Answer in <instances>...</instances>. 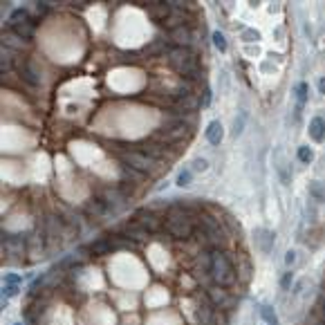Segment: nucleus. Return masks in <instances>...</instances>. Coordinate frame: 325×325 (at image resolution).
<instances>
[{"mask_svg": "<svg viewBox=\"0 0 325 325\" xmlns=\"http://www.w3.org/2000/svg\"><path fill=\"white\" fill-rule=\"evenodd\" d=\"M209 280L211 285H220V287L229 289L238 283V267L231 262L224 249H211V267H209Z\"/></svg>", "mask_w": 325, "mask_h": 325, "instance_id": "1", "label": "nucleus"}, {"mask_svg": "<svg viewBox=\"0 0 325 325\" xmlns=\"http://www.w3.org/2000/svg\"><path fill=\"white\" fill-rule=\"evenodd\" d=\"M119 162H121V166L130 168V171L139 173V175H157L159 171L168 168L166 164L153 159L144 150H119Z\"/></svg>", "mask_w": 325, "mask_h": 325, "instance_id": "2", "label": "nucleus"}, {"mask_svg": "<svg viewBox=\"0 0 325 325\" xmlns=\"http://www.w3.org/2000/svg\"><path fill=\"white\" fill-rule=\"evenodd\" d=\"M166 61L182 79H186L189 74H193L195 70L202 68L200 54L195 50H191V47H171L166 54Z\"/></svg>", "mask_w": 325, "mask_h": 325, "instance_id": "3", "label": "nucleus"}, {"mask_svg": "<svg viewBox=\"0 0 325 325\" xmlns=\"http://www.w3.org/2000/svg\"><path fill=\"white\" fill-rule=\"evenodd\" d=\"M164 231L175 240H191L198 231V220L177 211H164Z\"/></svg>", "mask_w": 325, "mask_h": 325, "instance_id": "4", "label": "nucleus"}, {"mask_svg": "<svg viewBox=\"0 0 325 325\" xmlns=\"http://www.w3.org/2000/svg\"><path fill=\"white\" fill-rule=\"evenodd\" d=\"M204 296H207V301L211 303L216 310L224 312V314L238 305V296H233L229 289L220 287V285H209V287L204 289Z\"/></svg>", "mask_w": 325, "mask_h": 325, "instance_id": "5", "label": "nucleus"}, {"mask_svg": "<svg viewBox=\"0 0 325 325\" xmlns=\"http://www.w3.org/2000/svg\"><path fill=\"white\" fill-rule=\"evenodd\" d=\"M132 220L139 222V224L144 226L146 231H150V233L164 231V213L159 216V213H157V211H153L150 207H146V209H137V211L132 213Z\"/></svg>", "mask_w": 325, "mask_h": 325, "instance_id": "6", "label": "nucleus"}, {"mask_svg": "<svg viewBox=\"0 0 325 325\" xmlns=\"http://www.w3.org/2000/svg\"><path fill=\"white\" fill-rule=\"evenodd\" d=\"M2 253L7 258H18L27 253V238L23 235H11V233H2Z\"/></svg>", "mask_w": 325, "mask_h": 325, "instance_id": "7", "label": "nucleus"}, {"mask_svg": "<svg viewBox=\"0 0 325 325\" xmlns=\"http://www.w3.org/2000/svg\"><path fill=\"white\" fill-rule=\"evenodd\" d=\"M117 233L123 235L126 240H135V242H146V240H150V235H153L150 231H146L144 226L135 220H128L126 224H121L117 229Z\"/></svg>", "mask_w": 325, "mask_h": 325, "instance_id": "8", "label": "nucleus"}, {"mask_svg": "<svg viewBox=\"0 0 325 325\" xmlns=\"http://www.w3.org/2000/svg\"><path fill=\"white\" fill-rule=\"evenodd\" d=\"M99 200H104L106 204H108L110 209H117V207H121V204H126L128 202V195L123 193L119 186H108V189H101L99 191V195H97Z\"/></svg>", "mask_w": 325, "mask_h": 325, "instance_id": "9", "label": "nucleus"}, {"mask_svg": "<svg viewBox=\"0 0 325 325\" xmlns=\"http://www.w3.org/2000/svg\"><path fill=\"white\" fill-rule=\"evenodd\" d=\"M18 74H20V79H23L25 83H29L32 88L41 86V70H38L29 59H23L18 63Z\"/></svg>", "mask_w": 325, "mask_h": 325, "instance_id": "10", "label": "nucleus"}, {"mask_svg": "<svg viewBox=\"0 0 325 325\" xmlns=\"http://www.w3.org/2000/svg\"><path fill=\"white\" fill-rule=\"evenodd\" d=\"M168 43H173V47H191L195 43V34L184 25L168 32Z\"/></svg>", "mask_w": 325, "mask_h": 325, "instance_id": "11", "label": "nucleus"}, {"mask_svg": "<svg viewBox=\"0 0 325 325\" xmlns=\"http://www.w3.org/2000/svg\"><path fill=\"white\" fill-rule=\"evenodd\" d=\"M146 155H150L153 159H157V162H162V164H171L173 159L177 157V150H168L166 146H162V144H148L146 146V150H144Z\"/></svg>", "mask_w": 325, "mask_h": 325, "instance_id": "12", "label": "nucleus"}, {"mask_svg": "<svg viewBox=\"0 0 325 325\" xmlns=\"http://www.w3.org/2000/svg\"><path fill=\"white\" fill-rule=\"evenodd\" d=\"M148 16L155 20V23H162L164 25V20L171 16V11H173V7H171V2H148Z\"/></svg>", "mask_w": 325, "mask_h": 325, "instance_id": "13", "label": "nucleus"}, {"mask_svg": "<svg viewBox=\"0 0 325 325\" xmlns=\"http://www.w3.org/2000/svg\"><path fill=\"white\" fill-rule=\"evenodd\" d=\"M110 211H112V209H110L108 204H106L104 200H99V198H95L92 202L86 204V216L88 217H95V220H99V217H106Z\"/></svg>", "mask_w": 325, "mask_h": 325, "instance_id": "14", "label": "nucleus"}, {"mask_svg": "<svg viewBox=\"0 0 325 325\" xmlns=\"http://www.w3.org/2000/svg\"><path fill=\"white\" fill-rule=\"evenodd\" d=\"M29 45V41H25V38H20L16 32H2V47H7V50H25V47Z\"/></svg>", "mask_w": 325, "mask_h": 325, "instance_id": "15", "label": "nucleus"}, {"mask_svg": "<svg viewBox=\"0 0 325 325\" xmlns=\"http://www.w3.org/2000/svg\"><path fill=\"white\" fill-rule=\"evenodd\" d=\"M36 18H29L25 20V23H18L16 27H11V32H16L20 38H25V41H32L34 34H36Z\"/></svg>", "mask_w": 325, "mask_h": 325, "instance_id": "16", "label": "nucleus"}, {"mask_svg": "<svg viewBox=\"0 0 325 325\" xmlns=\"http://www.w3.org/2000/svg\"><path fill=\"white\" fill-rule=\"evenodd\" d=\"M112 249H117V247H114V240H110V238H99V240H95V242L88 247V251L95 253V256H106V253H110Z\"/></svg>", "mask_w": 325, "mask_h": 325, "instance_id": "17", "label": "nucleus"}, {"mask_svg": "<svg viewBox=\"0 0 325 325\" xmlns=\"http://www.w3.org/2000/svg\"><path fill=\"white\" fill-rule=\"evenodd\" d=\"M204 135H207V139H209V144L211 146H220V141H222V123L220 121H211L207 126V132H204Z\"/></svg>", "mask_w": 325, "mask_h": 325, "instance_id": "18", "label": "nucleus"}, {"mask_svg": "<svg viewBox=\"0 0 325 325\" xmlns=\"http://www.w3.org/2000/svg\"><path fill=\"white\" fill-rule=\"evenodd\" d=\"M310 137L314 141H319V144L325 139V121L321 117L312 119V123H310Z\"/></svg>", "mask_w": 325, "mask_h": 325, "instance_id": "19", "label": "nucleus"}, {"mask_svg": "<svg viewBox=\"0 0 325 325\" xmlns=\"http://www.w3.org/2000/svg\"><path fill=\"white\" fill-rule=\"evenodd\" d=\"M168 41L166 38H155L153 43H148V47H146V52H148L150 56H159V54H168Z\"/></svg>", "mask_w": 325, "mask_h": 325, "instance_id": "20", "label": "nucleus"}, {"mask_svg": "<svg viewBox=\"0 0 325 325\" xmlns=\"http://www.w3.org/2000/svg\"><path fill=\"white\" fill-rule=\"evenodd\" d=\"M260 316L267 325H278V316H276V312L271 305H260Z\"/></svg>", "mask_w": 325, "mask_h": 325, "instance_id": "21", "label": "nucleus"}, {"mask_svg": "<svg viewBox=\"0 0 325 325\" xmlns=\"http://www.w3.org/2000/svg\"><path fill=\"white\" fill-rule=\"evenodd\" d=\"M238 278L244 285L249 283V278H251V262L249 260H242V265H238Z\"/></svg>", "mask_w": 325, "mask_h": 325, "instance_id": "22", "label": "nucleus"}, {"mask_svg": "<svg viewBox=\"0 0 325 325\" xmlns=\"http://www.w3.org/2000/svg\"><path fill=\"white\" fill-rule=\"evenodd\" d=\"M310 195L316 200V202H325V189L321 182H312L310 184Z\"/></svg>", "mask_w": 325, "mask_h": 325, "instance_id": "23", "label": "nucleus"}, {"mask_svg": "<svg viewBox=\"0 0 325 325\" xmlns=\"http://www.w3.org/2000/svg\"><path fill=\"white\" fill-rule=\"evenodd\" d=\"M29 18H32V16H29V11L25 9V7H20V9H16L14 14H11L9 25H11V27H16V25H18V20H23V23H25V20H29Z\"/></svg>", "mask_w": 325, "mask_h": 325, "instance_id": "24", "label": "nucleus"}, {"mask_svg": "<svg viewBox=\"0 0 325 325\" xmlns=\"http://www.w3.org/2000/svg\"><path fill=\"white\" fill-rule=\"evenodd\" d=\"M211 38H213V45H216L217 50H220V52H226V38H224V34L213 32Z\"/></svg>", "mask_w": 325, "mask_h": 325, "instance_id": "25", "label": "nucleus"}, {"mask_svg": "<svg viewBox=\"0 0 325 325\" xmlns=\"http://www.w3.org/2000/svg\"><path fill=\"white\" fill-rule=\"evenodd\" d=\"M298 159H301L303 164H310L312 159H314V153H312L307 146H301V148H298Z\"/></svg>", "mask_w": 325, "mask_h": 325, "instance_id": "26", "label": "nucleus"}, {"mask_svg": "<svg viewBox=\"0 0 325 325\" xmlns=\"http://www.w3.org/2000/svg\"><path fill=\"white\" fill-rule=\"evenodd\" d=\"M296 97H298V104H305L307 101V83H298V88H296Z\"/></svg>", "mask_w": 325, "mask_h": 325, "instance_id": "27", "label": "nucleus"}, {"mask_svg": "<svg viewBox=\"0 0 325 325\" xmlns=\"http://www.w3.org/2000/svg\"><path fill=\"white\" fill-rule=\"evenodd\" d=\"M305 325H325V319H321L316 312H312V314L305 319Z\"/></svg>", "mask_w": 325, "mask_h": 325, "instance_id": "28", "label": "nucleus"}, {"mask_svg": "<svg viewBox=\"0 0 325 325\" xmlns=\"http://www.w3.org/2000/svg\"><path fill=\"white\" fill-rule=\"evenodd\" d=\"M191 184V171H182L177 175V186H189Z\"/></svg>", "mask_w": 325, "mask_h": 325, "instance_id": "29", "label": "nucleus"}, {"mask_svg": "<svg viewBox=\"0 0 325 325\" xmlns=\"http://www.w3.org/2000/svg\"><path fill=\"white\" fill-rule=\"evenodd\" d=\"M193 171H207L209 168V164H207V159H202V157H198V159H193Z\"/></svg>", "mask_w": 325, "mask_h": 325, "instance_id": "30", "label": "nucleus"}, {"mask_svg": "<svg viewBox=\"0 0 325 325\" xmlns=\"http://www.w3.org/2000/svg\"><path fill=\"white\" fill-rule=\"evenodd\" d=\"M292 278H294V276H292V271H287V274L283 276V280H280V285H283V289H287L289 285H292Z\"/></svg>", "mask_w": 325, "mask_h": 325, "instance_id": "31", "label": "nucleus"}, {"mask_svg": "<svg viewBox=\"0 0 325 325\" xmlns=\"http://www.w3.org/2000/svg\"><path fill=\"white\" fill-rule=\"evenodd\" d=\"M209 106H211V90H204V99H202V108H209Z\"/></svg>", "mask_w": 325, "mask_h": 325, "instance_id": "32", "label": "nucleus"}, {"mask_svg": "<svg viewBox=\"0 0 325 325\" xmlns=\"http://www.w3.org/2000/svg\"><path fill=\"white\" fill-rule=\"evenodd\" d=\"M2 292H7V296H16L18 294V285H7Z\"/></svg>", "mask_w": 325, "mask_h": 325, "instance_id": "33", "label": "nucleus"}, {"mask_svg": "<svg viewBox=\"0 0 325 325\" xmlns=\"http://www.w3.org/2000/svg\"><path fill=\"white\" fill-rule=\"evenodd\" d=\"M5 283H9V285H18V283H20V278H18V276H14V274H7V276H5Z\"/></svg>", "mask_w": 325, "mask_h": 325, "instance_id": "34", "label": "nucleus"}, {"mask_svg": "<svg viewBox=\"0 0 325 325\" xmlns=\"http://www.w3.org/2000/svg\"><path fill=\"white\" fill-rule=\"evenodd\" d=\"M285 262H287V265H294V262H296V253L287 251V256H285Z\"/></svg>", "mask_w": 325, "mask_h": 325, "instance_id": "35", "label": "nucleus"}, {"mask_svg": "<svg viewBox=\"0 0 325 325\" xmlns=\"http://www.w3.org/2000/svg\"><path fill=\"white\" fill-rule=\"evenodd\" d=\"M319 90H321V95H325V79L319 81Z\"/></svg>", "mask_w": 325, "mask_h": 325, "instance_id": "36", "label": "nucleus"}, {"mask_svg": "<svg viewBox=\"0 0 325 325\" xmlns=\"http://www.w3.org/2000/svg\"><path fill=\"white\" fill-rule=\"evenodd\" d=\"M16 325H23V323H16Z\"/></svg>", "mask_w": 325, "mask_h": 325, "instance_id": "37", "label": "nucleus"}]
</instances>
